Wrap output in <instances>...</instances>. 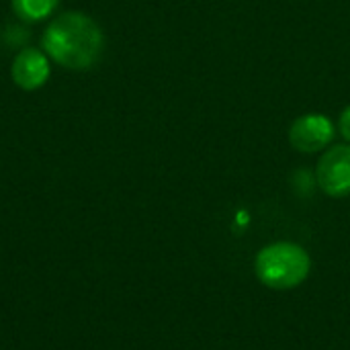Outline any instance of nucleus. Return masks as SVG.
I'll return each instance as SVG.
<instances>
[{
    "instance_id": "nucleus-5",
    "label": "nucleus",
    "mask_w": 350,
    "mask_h": 350,
    "mask_svg": "<svg viewBox=\"0 0 350 350\" xmlns=\"http://www.w3.org/2000/svg\"><path fill=\"white\" fill-rule=\"evenodd\" d=\"M12 80L16 86H21L23 90H37L41 88L47 78H49V62L47 55L39 49L27 47L21 49L18 55L12 62Z\"/></svg>"
},
{
    "instance_id": "nucleus-6",
    "label": "nucleus",
    "mask_w": 350,
    "mask_h": 350,
    "mask_svg": "<svg viewBox=\"0 0 350 350\" xmlns=\"http://www.w3.org/2000/svg\"><path fill=\"white\" fill-rule=\"evenodd\" d=\"M59 0H12V10L23 21H41L49 16Z\"/></svg>"
},
{
    "instance_id": "nucleus-2",
    "label": "nucleus",
    "mask_w": 350,
    "mask_h": 350,
    "mask_svg": "<svg viewBox=\"0 0 350 350\" xmlns=\"http://www.w3.org/2000/svg\"><path fill=\"white\" fill-rule=\"evenodd\" d=\"M310 269V254L306 248L293 242H275L265 246L254 262V271L260 283L277 291L301 285L308 279Z\"/></svg>"
},
{
    "instance_id": "nucleus-7",
    "label": "nucleus",
    "mask_w": 350,
    "mask_h": 350,
    "mask_svg": "<svg viewBox=\"0 0 350 350\" xmlns=\"http://www.w3.org/2000/svg\"><path fill=\"white\" fill-rule=\"evenodd\" d=\"M338 129H340L342 137L350 144V107H347V109L342 111V115H340V119H338Z\"/></svg>"
},
{
    "instance_id": "nucleus-4",
    "label": "nucleus",
    "mask_w": 350,
    "mask_h": 350,
    "mask_svg": "<svg viewBox=\"0 0 350 350\" xmlns=\"http://www.w3.org/2000/svg\"><path fill=\"white\" fill-rule=\"evenodd\" d=\"M334 139V123L326 115L310 113L293 121L289 142L297 152L316 154L328 148Z\"/></svg>"
},
{
    "instance_id": "nucleus-3",
    "label": "nucleus",
    "mask_w": 350,
    "mask_h": 350,
    "mask_svg": "<svg viewBox=\"0 0 350 350\" xmlns=\"http://www.w3.org/2000/svg\"><path fill=\"white\" fill-rule=\"evenodd\" d=\"M316 178L320 189L330 197L350 195V146L338 144L324 152L318 162Z\"/></svg>"
},
{
    "instance_id": "nucleus-1",
    "label": "nucleus",
    "mask_w": 350,
    "mask_h": 350,
    "mask_svg": "<svg viewBox=\"0 0 350 350\" xmlns=\"http://www.w3.org/2000/svg\"><path fill=\"white\" fill-rule=\"evenodd\" d=\"M41 43L55 64L70 70H88L105 49V35L94 18L70 10L49 23Z\"/></svg>"
}]
</instances>
